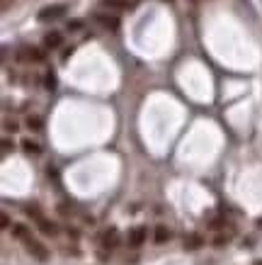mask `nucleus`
Listing matches in <instances>:
<instances>
[{"label": "nucleus", "mask_w": 262, "mask_h": 265, "mask_svg": "<svg viewBox=\"0 0 262 265\" xmlns=\"http://www.w3.org/2000/svg\"><path fill=\"white\" fill-rule=\"evenodd\" d=\"M15 56L22 64H42L44 58H46V54H44L42 49H37V46H20Z\"/></svg>", "instance_id": "nucleus-1"}, {"label": "nucleus", "mask_w": 262, "mask_h": 265, "mask_svg": "<svg viewBox=\"0 0 262 265\" xmlns=\"http://www.w3.org/2000/svg\"><path fill=\"white\" fill-rule=\"evenodd\" d=\"M24 248H27V253L32 255V258H37V260H49V251H46V246H44L42 241H39V239H32V236H27V239H24Z\"/></svg>", "instance_id": "nucleus-2"}, {"label": "nucleus", "mask_w": 262, "mask_h": 265, "mask_svg": "<svg viewBox=\"0 0 262 265\" xmlns=\"http://www.w3.org/2000/svg\"><path fill=\"white\" fill-rule=\"evenodd\" d=\"M66 5H46V8H42L39 10V15H37V20L39 22H56V20H61L66 15Z\"/></svg>", "instance_id": "nucleus-3"}, {"label": "nucleus", "mask_w": 262, "mask_h": 265, "mask_svg": "<svg viewBox=\"0 0 262 265\" xmlns=\"http://www.w3.org/2000/svg\"><path fill=\"white\" fill-rule=\"evenodd\" d=\"M146 239H148V229H146V226H134V229H129V233H126V246L141 248L143 243H146Z\"/></svg>", "instance_id": "nucleus-4"}, {"label": "nucleus", "mask_w": 262, "mask_h": 265, "mask_svg": "<svg viewBox=\"0 0 262 265\" xmlns=\"http://www.w3.org/2000/svg\"><path fill=\"white\" fill-rule=\"evenodd\" d=\"M100 243H102L107 251H114V248L121 243V233L117 231V229H107V231L100 236Z\"/></svg>", "instance_id": "nucleus-5"}, {"label": "nucleus", "mask_w": 262, "mask_h": 265, "mask_svg": "<svg viewBox=\"0 0 262 265\" xmlns=\"http://www.w3.org/2000/svg\"><path fill=\"white\" fill-rule=\"evenodd\" d=\"M95 22H100V27H105L109 32H117V30H119V17H114V15L97 12V15H95Z\"/></svg>", "instance_id": "nucleus-6"}, {"label": "nucleus", "mask_w": 262, "mask_h": 265, "mask_svg": "<svg viewBox=\"0 0 262 265\" xmlns=\"http://www.w3.org/2000/svg\"><path fill=\"white\" fill-rule=\"evenodd\" d=\"M37 226H39V231H42L44 236H56V233H58V226H56V221H49L46 217H42V219L37 221Z\"/></svg>", "instance_id": "nucleus-7"}, {"label": "nucleus", "mask_w": 262, "mask_h": 265, "mask_svg": "<svg viewBox=\"0 0 262 265\" xmlns=\"http://www.w3.org/2000/svg\"><path fill=\"white\" fill-rule=\"evenodd\" d=\"M63 44V34L61 32H49L44 37V49H58Z\"/></svg>", "instance_id": "nucleus-8"}, {"label": "nucleus", "mask_w": 262, "mask_h": 265, "mask_svg": "<svg viewBox=\"0 0 262 265\" xmlns=\"http://www.w3.org/2000/svg\"><path fill=\"white\" fill-rule=\"evenodd\" d=\"M202 233H187L185 236V251H196V248H202Z\"/></svg>", "instance_id": "nucleus-9"}, {"label": "nucleus", "mask_w": 262, "mask_h": 265, "mask_svg": "<svg viewBox=\"0 0 262 265\" xmlns=\"http://www.w3.org/2000/svg\"><path fill=\"white\" fill-rule=\"evenodd\" d=\"M170 236H173V233H170V229H168L165 224H158V226H155V236H153V239H155L158 246L168 243V241H170Z\"/></svg>", "instance_id": "nucleus-10"}, {"label": "nucleus", "mask_w": 262, "mask_h": 265, "mask_svg": "<svg viewBox=\"0 0 262 265\" xmlns=\"http://www.w3.org/2000/svg\"><path fill=\"white\" fill-rule=\"evenodd\" d=\"M22 151L29 154V156H39L42 154V146L37 144L34 139H22Z\"/></svg>", "instance_id": "nucleus-11"}, {"label": "nucleus", "mask_w": 262, "mask_h": 265, "mask_svg": "<svg viewBox=\"0 0 262 265\" xmlns=\"http://www.w3.org/2000/svg\"><path fill=\"white\" fill-rule=\"evenodd\" d=\"M24 124H27V129H32V132H42L44 129V120L39 117V114H29Z\"/></svg>", "instance_id": "nucleus-12"}, {"label": "nucleus", "mask_w": 262, "mask_h": 265, "mask_svg": "<svg viewBox=\"0 0 262 265\" xmlns=\"http://www.w3.org/2000/svg\"><path fill=\"white\" fill-rule=\"evenodd\" d=\"M12 236H15V239H20V241H24V239H27V236H32V233H29V229H27L24 224H17V226H12Z\"/></svg>", "instance_id": "nucleus-13"}, {"label": "nucleus", "mask_w": 262, "mask_h": 265, "mask_svg": "<svg viewBox=\"0 0 262 265\" xmlns=\"http://www.w3.org/2000/svg\"><path fill=\"white\" fill-rule=\"evenodd\" d=\"M44 88H46V90H56V73H54V71H46V76H44Z\"/></svg>", "instance_id": "nucleus-14"}, {"label": "nucleus", "mask_w": 262, "mask_h": 265, "mask_svg": "<svg viewBox=\"0 0 262 265\" xmlns=\"http://www.w3.org/2000/svg\"><path fill=\"white\" fill-rule=\"evenodd\" d=\"M24 214H27V217H32L34 221H39L44 217L42 214V210H39V207H37V204H32V207H24Z\"/></svg>", "instance_id": "nucleus-15"}, {"label": "nucleus", "mask_w": 262, "mask_h": 265, "mask_svg": "<svg viewBox=\"0 0 262 265\" xmlns=\"http://www.w3.org/2000/svg\"><path fill=\"white\" fill-rule=\"evenodd\" d=\"M109 8H129V0H102Z\"/></svg>", "instance_id": "nucleus-16"}, {"label": "nucleus", "mask_w": 262, "mask_h": 265, "mask_svg": "<svg viewBox=\"0 0 262 265\" xmlns=\"http://www.w3.org/2000/svg\"><path fill=\"white\" fill-rule=\"evenodd\" d=\"M66 30H71V32H80V30H83V20H71V22L66 24Z\"/></svg>", "instance_id": "nucleus-17"}, {"label": "nucleus", "mask_w": 262, "mask_h": 265, "mask_svg": "<svg viewBox=\"0 0 262 265\" xmlns=\"http://www.w3.org/2000/svg\"><path fill=\"white\" fill-rule=\"evenodd\" d=\"M12 149H15V146H12L10 139H3V156H8V154L12 151Z\"/></svg>", "instance_id": "nucleus-18"}, {"label": "nucleus", "mask_w": 262, "mask_h": 265, "mask_svg": "<svg viewBox=\"0 0 262 265\" xmlns=\"http://www.w3.org/2000/svg\"><path fill=\"white\" fill-rule=\"evenodd\" d=\"M0 226H3V229H10V226H12V224H10V217H8L5 212L0 214Z\"/></svg>", "instance_id": "nucleus-19"}, {"label": "nucleus", "mask_w": 262, "mask_h": 265, "mask_svg": "<svg viewBox=\"0 0 262 265\" xmlns=\"http://www.w3.org/2000/svg\"><path fill=\"white\" fill-rule=\"evenodd\" d=\"M73 51H76V46H66L63 54H61V58H63V61H66V58H71V56H73Z\"/></svg>", "instance_id": "nucleus-20"}, {"label": "nucleus", "mask_w": 262, "mask_h": 265, "mask_svg": "<svg viewBox=\"0 0 262 265\" xmlns=\"http://www.w3.org/2000/svg\"><path fill=\"white\" fill-rule=\"evenodd\" d=\"M5 129H8V132H17V129H20V127H17V122H5Z\"/></svg>", "instance_id": "nucleus-21"}, {"label": "nucleus", "mask_w": 262, "mask_h": 265, "mask_svg": "<svg viewBox=\"0 0 262 265\" xmlns=\"http://www.w3.org/2000/svg\"><path fill=\"white\" fill-rule=\"evenodd\" d=\"M252 265H262V260H255V263H252Z\"/></svg>", "instance_id": "nucleus-22"}]
</instances>
